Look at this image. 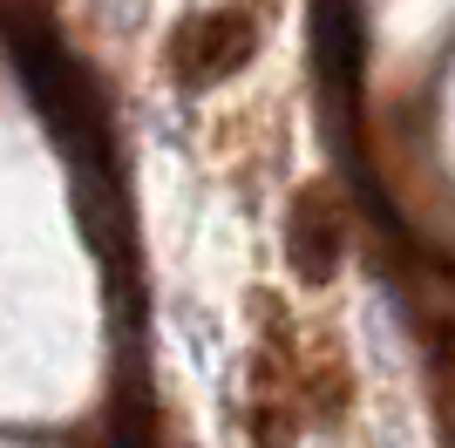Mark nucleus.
<instances>
[{"instance_id":"obj_2","label":"nucleus","mask_w":455,"mask_h":448,"mask_svg":"<svg viewBox=\"0 0 455 448\" xmlns=\"http://www.w3.org/2000/svg\"><path fill=\"white\" fill-rule=\"evenodd\" d=\"M347 259V211L333 197V184H306L285 204V265L306 285H326Z\"/></svg>"},{"instance_id":"obj_1","label":"nucleus","mask_w":455,"mask_h":448,"mask_svg":"<svg viewBox=\"0 0 455 448\" xmlns=\"http://www.w3.org/2000/svg\"><path fill=\"white\" fill-rule=\"evenodd\" d=\"M171 82L184 95H204L231 75H245L251 55H259V20L245 7H204V14H190L184 28L171 35Z\"/></svg>"},{"instance_id":"obj_3","label":"nucleus","mask_w":455,"mask_h":448,"mask_svg":"<svg viewBox=\"0 0 455 448\" xmlns=\"http://www.w3.org/2000/svg\"><path fill=\"white\" fill-rule=\"evenodd\" d=\"M245 428H251V448H292V435H299V401L266 380L245 408Z\"/></svg>"},{"instance_id":"obj_4","label":"nucleus","mask_w":455,"mask_h":448,"mask_svg":"<svg viewBox=\"0 0 455 448\" xmlns=\"http://www.w3.org/2000/svg\"><path fill=\"white\" fill-rule=\"evenodd\" d=\"M428 347H435V373L449 380L455 373V319H435V326H428Z\"/></svg>"}]
</instances>
